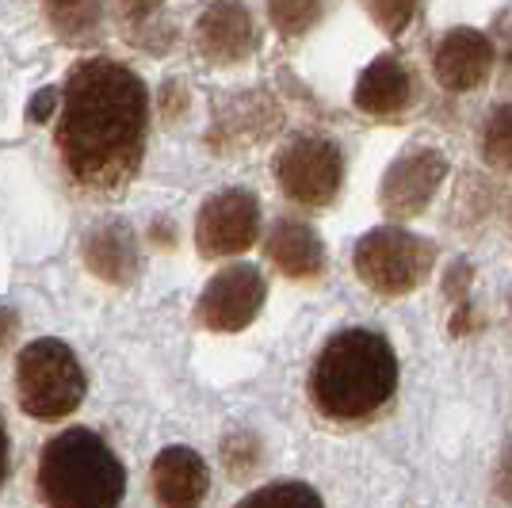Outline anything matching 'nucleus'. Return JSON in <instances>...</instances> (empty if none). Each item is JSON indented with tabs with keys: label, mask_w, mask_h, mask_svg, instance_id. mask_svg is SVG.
<instances>
[{
	"label": "nucleus",
	"mask_w": 512,
	"mask_h": 508,
	"mask_svg": "<svg viewBox=\"0 0 512 508\" xmlns=\"http://www.w3.org/2000/svg\"><path fill=\"white\" fill-rule=\"evenodd\" d=\"M268 16L279 27V35H302L321 16V0H268Z\"/></svg>",
	"instance_id": "obj_17"
},
{
	"label": "nucleus",
	"mask_w": 512,
	"mask_h": 508,
	"mask_svg": "<svg viewBox=\"0 0 512 508\" xmlns=\"http://www.w3.org/2000/svg\"><path fill=\"white\" fill-rule=\"evenodd\" d=\"M256 233H260V203L245 188H226L211 195L195 218V245L211 260L253 249Z\"/></svg>",
	"instance_id": "obj_7"
},
{
	"label": "nucleus",
	"mask_w": 512,
	"mask_h": 508,
	"mask_svg": "<svg viewBox=\"0 0 512 508\" xmlns=\"http://www.w3.org/2000/svg\"><path fill=\"white\" fill-rule=\"evenodd\" d=\"M497 493L512 501V447L505 451V463H501V474H497Z\"/></svg>",
	"instance_id": "obj_24"
},
{
	"label": "nucleus",
	"mask_w": 512,
	"mask_h": 508,
	"mask_svg": "<svg viewBox=\"0 0 512 508\" xmlns=\"http://www.w3.org/2000/svg\"><path fill=\"white\" fill-rule=\"evenodd\" d=\"M150 123L142 77L111 58L73 65L62 88L58 153L65 172L88 191H119L138 172Z\"/></svg>",
	"instance_id": "obj_1"
},
{
	"label": "nucleus",
	"mask_w": 512,
	"mask_h": 508,
	"mask_svg": "<svg viewBox=\"0 0 512 508\" xmlns=\"http://www.w3.org/2000/svg\"><path fill=\"white\" fill-rule=\"evenodd\" d=\"M195 43L203 50V58L218 65H234L249 58L256 46V23L249 8L237 0H214L195 23Z\"/></svg>",
	"instance_id": "obj_11"
},
{
	"label": "nucleus",
	"mask_w": 512,
	"mask_h": 508,
	"mask_svg": "<svg viewBox=\"0 0 512 508\" xmlns=\"http://www.w3.org/2000/svg\"><path fill=\"white\" fill-rule=\"evenodd\" d=\"M4 474H8V432L0 424V486H4Z\"/></svg>",
	"instance_id": "obj_25"
},
{
	"label": "nucleus",
	"mask_w": 512,
	"mask_h": 508,
	"mask_svg": "<svg viewBox=\"0 0 512 508\" xmlns=\"http://www.w3.org/2000/svg\"><path fill=\"white\" fill-rule=\"evenodd\" d=\"M46 8L54 12L58 23L88 27V23H92V12H96V0H46Z\"/></svg>",
	"instance_id": "obj_19"
},
{
	"label": "nucleus",
	"mask_w": 512,
	"mask_h": 508,
	"mask_svg": "<svg viewBox=\"0 0 512 508\" xmlns=\"http://www.w3.org/2000/svg\"><path fill=\"white\" fill-rule=\"evenodd\" d=\"M448 172V157L432 146L406 149L383 176V188L379 199L394 218H409V214H421L428 207V199L436 195L440 180Z\"/></svg>",
	"instance_id": "obj_9"
},
{
	"label": "nucleus",
	"mask_w": 512,
	"mask_h": 508,
	"mask_svg": "<svg viewBox=\"0 0 512 508\" xmlns=\"http://www.w3.org/2000/svg\"><path fill=\"white\" fill-rule=\"evenodd\" d=\"M54 104H58V88H43V92L31 100V107H27V119H31V123H46V119L54 115Z\"/></svg>",
	"instance_id": "obj_21"
},
{
	"label": "nucleus",
	"mask_w": 512,
	"mask_h": 508,
	"mask_svg": "<svg viewBox=\"0 0 512 508\" xmlns=\"http://www.w3.org/2000/svg\"><path fill=\"white\" fill-rule=\"evenodd\" d=\"M279 497H295V501H310V505H318V493H314L310 486H299V482L256 489V493H249V497H245V505H253V501H279Z\"/></svg>",
	"instance_id": "obj_20"
},
{
	"label": "nucleus",
	"mask_w": 512,
	"mask_h": 508,
	"mask_svg": "<svg viewBox=\"0 0 512 508\" xmlns=\"http://www.w3.org/2000/svg\"><path fill=\"white\" fill-rule=\"evenodd\" d=\"M482 153L493 169H512V104L497 107L482 134Z\"/></svg>",
	"instance_id": "obj_16"
},
{
	"label": "nucleus",
	"mask_w": 512,
	"mask_h": 508,
	"mask_svg": "<svg viewBox=\"0 0 512 508\" xmlns=\"http://www.w3.org/2000/svg\"><path fill=\"white\" fill-rule=\"evenodd\" d=\"M127 493V470L92 428H69L39 455V497L58 508H111Z\"/></svg>",
	"instance_id": "obj_3"
},
{
	"label": "nucleus",
	"mask_w": 512,
	"mask_h": 508,
	"mask_svg": "<svg viewBox=\"0 0 512 508\" xmlns=\"http://www.w3.org/2000/svg\"><path fill=\"white\" fill-rule=\"evenodd\" d=\"M16 386H20V405L35 421H62L73 417L77 405L85 402V367L77 363L73 348L54 337H43L27 344L16 360Z\"/></svg>",
	"instance_id": "obj_4"
},
{
	"label": "nucleus",
	"mask_w": 512,
	"mask_h": 508,
	"mask_svg": "<svg viewBox=\"0 0 512 508\" xmlns=\"http://www.w3.org/2000/svg\"><path fill=\"white\" fill-rule=\"evenodd\" d=\"M493 58H497V50H493L486 35H478L470 27H455L436 43L432 69H436V81L448 92H467V88H478L490 81Z\"/></svg>",
	"instance_id": "obj_10"
},
{
	"label": "nucleus",
	"mask_w": 512,
	"mask_h": 508,
	"mask_svg": "<svg viewBox=\"0 0 512 508\" xmlns=\"http://www.w3.org/2000/svg\"><path fill=\"white\" fill-rule=\"evenodd\" d=\"M85 264L92 268V276L107 279V283H130L138 276V241L134 230L123 222H107L100 230L88 233L85 241Z\"/></svg>",
	"instance_id": "obj_15"
},
{
	"label": "nucleus",
	"mask_w": 512,
	"mask_h": 508,
	"mask_svg": "<svg viewBox=\"0 0 512 508\" xmlns=\"http://www.w3.org/2000/svg\"><path fill=\"white\" fill-rule=\"evenodd\" d=\"M12 337H16V314L8 306H0V352L12 344Z\"/></svg>",
	"instance_id": "obj_23"
},
{
	"label": "nucleus",
	"mask_w": 512,
	"mask_h": 508,
	"mask_svg": "<svg viewBox=\"0 0 512 508\" xmlns=\"http://www.w3.org/2000/svg\"><path fill=\"white\" fill-rule=\"evenodd\" d=\"M352 264H356V276L375 295L398 298L425 283L432 264H436V249L425 237L402 230V226H379V230L360 237Z\"/></svg>",
	"instance_id": "obj_5"
},
{
	"label": "nucleus",
	"mask_w": 512,
	"mask_h": 508,
	"mask_svg": "<svg viewBox=\"0 0 512 508\" xmlns=\"http://www.w3.org/2000/svg\"><path fill=\"white\" fill-rule=\"evenodd\" d=\"M398 390V356L383 333L341 329L310 367V402L325 421L363 424L383 413Z\"/></svg>",
	"instance_id": "obj_2"
},
{
	"label": "nucleus",
	"mask_w": 512,
	"mask_h": 508,
	"mask_svg": "<svg viewBox=\"0 0 512 508\" xmlns=\"http://www.w3.org/2000/svg\"><path fill=\"white\" fill-rule=\"evenodd\" d=\"M413 92H417V85H413V73L406 69V62L394 54H383L360 73L352 100L363 115L386 119V115H402L413 104Z\"/></svg>",
	"instance_id": "obj_13"
},
{
	"label": "nucleus",
	"mask_w": 512,
	"mask_h": 508,
	"mask_svg": "<svg viewBox=\"0 0 512 508\" xmlns=\"http://www.w3.org/2000/svg\"><path fill=\"white\" fill-rule=\"evenodd\" d=\"M123 4V12H127V20L134 23H150L157 12H161V4L165 0H119Z\"/></svg>",
	"instance_id": "obj_22"
},
{
	"label": "nucleus",
	"mask_w": 512,
	"mask_h": 508,
	"mask_svg": "<svg viewBox=\"0 0 512 508\" xmlns=\"http://www.w3.org/2000/svg\"><path fill=\"white\" fill-rule=\"evenodd\" d=\"M276 180L299 207H325L337 199L344 180V157L333 138L302 134L276 157Z\"/></svg>",
	"instance_id": "obj_6"
},
{
	"label": "nucleus",
	"mask_w": 512,
	"mask_h": 508,
	"mask_svg": "<svg viewBox=\"0 0 512 508\" xmlns=\"http://www.w3.org/2000/svg\"><path fill=\"white\" fill-rule=\"evenodd\" d=\"M363 4L375 16V23L390 35H398L409 23V16H413V8H417V0H363Z\"/></svg>",
	"instance_id": "obj_18"
},
{
	"label": "nucleus",
	"mask_w": 512,
	"mask_h": 508,
	"mask_svg": "<svg viewBox=\"0 0 512 508\" xmlns=\"http://www.w3.org/2000/svg\"><path fill=\"white\" fill-rule=\"evenodd\" d=\"M268 295V283L253 264H230L203 287L199 321L214 333H237L260 314Z\"/></svg>",
	"instance_id": "obj_8"
},
{
	"label": "nucleus",
	"mask_w": 512,
	"mask_h": 508,
	"mask_svg": "<svg viewBox=\"0 0 512 508\" xmlns=\"http://www.w3.org/2000/svg\"><path fill=\"white\" fill-rule=\"evenodd\" d=\"M264 253L283 276L291 279H314L325 268L321 237L306 222H295V218H279L268 233V241H264Z\"/></svg>",
	"instance_id": "obj_14"
},
{
	"label": "nucleus",
	"mask_w": 512,
	"mask_h": 508,
	"mask_svg": "<svg viewBox=\"0 0 512 508\" xmlns=\"http://www.w3.org/2000/svg\"><path fill=\"white\" fill-rule=\"evenodd\" d=\"M211 489V470L203 463V455H195L192 447L176 444L165 447L153 459V493L157 501L169 508H188L199 505Z\"/></svg>",
	"instance_id": "obj_12"
}]
</instances>
